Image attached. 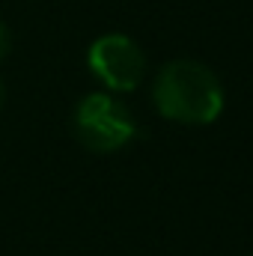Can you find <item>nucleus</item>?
Segmentation results:
<instances>
[{
    "instance_id": "1",
    "label": "nucleus",
    "mask_w": 253,
    "mask_h": 256,
    "mask_svg": "<svg viewBox=\"0 0 253 256\" xmlns=\"http://www.w3.org/2000/svg\"><path fill=\"white\" fill-rule=\"evenodd\" d=\"M158 114L182 126H208L224 114V86L208 66L196 60H173L161 66L152 84Z\"/></svg>"
},
{
    "instance_id": "2",
    "label": "nucleus",
    "mask_w": 253,
    "mask_h": 256,
    "mask_svg": "<svg viewBox=\"0 0 253 256\" xmlns=\"http://www.w3.org/2000/svg\"><path fill=\"white\" fill-rule=\"evenodd\" d=\"M74 134L92 152H116L137 134V122L110 92H90L74 108Z\"/></svg>"
},
{
    "instance_id": "3",
    "label": "nucleus",
    "mask_w": 253,
    "mask_h": 256,
    "mask_svg": "<svg viewBox=\"0 0 253 256\" xmlns=\"http://www.w3.org/2000/svg\"><path fill=\"white\" fill-rule=\"evenodd\" d=\"M86 63H90V72L110 92H131V90H137L143 74H146V54L140 51V45L134 39H128L122 33L98 36L90 45Z\"/></svg>"
},
{
    "instance_id": "4",
    "label": "nucleus",
    "mask_w": 253,
    "mask_h": 256,
    "mask_svg": "<svg viewBox=\"0 0 253 256\" xmlns=\"http://www.w3.org/2000/svg\"><path fill=\"white\" fill-rule=\"evenodd\" d=\"M9 48H12V33H9V27L0 21V60L9 54Z\"/></svg>"
},
{
    "instance_id": "5",
    "label": "nucleus",
    "mask_w": 253,
    "mask_h": 256,
    "mask_svg": "<svg viewBox=\"0 0 253 256\" xmlns=\"http://www.w3.org/2000/svg\"><path fill=\"white\" fill-rule=\"evenodd\" d=\"M3 102H6V86H3V80H0V110H3Z\"/></svg>"
}]
</instances>
